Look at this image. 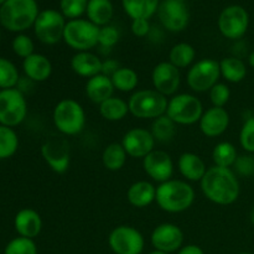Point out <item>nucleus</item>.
<instances>
[{"label": "nucleus", "mask_w": 254, "mask_h": 254, "mask_svg": "<svg viewBox=\"0 0 254 254\" xmlns=\"http://www.w3.org/2000/svg\"><path fill=\"white\" fill-rule=\"evenodd\" d=\"M201 190L205 197L220 206H228L238 200L241 185L235 171L230 168L211 166L200 181Z\"/></svg>", "instance_id": "f257e3e1"}, {"label": "nucleus", "mask_w": 254, "mask_h": 254, "mask_svg": "<svg viewBox=\"0 0 254 254\" xmlns=\"http://www.w3.org/2000/svg\"><path fill=\"white\" fill-rule=\"evenodd\" d=\"M195 190L184 180H171L156 186L155 202L168 213H181L189 210L195 201Z\"/></svg>", "instance_id": "f03ea898"}, {"label": "nucleus", "mask_w": 254, "mask_h": 254, "mask_svg": "<svg viewBox=\"0 0 254 254\" xmlns=\"http://www.w3.org/2000/svg\"><path fill=\"white\" fill-rule=\"evenodd\" d=\"M36 0H6L0 6V24L11 32H22L34 27L39 16Z\"/></svg>", "instance_id": "7ed1b4c3"}, {"label": "nucleus", "mask_w": 254, "mask_h": 254, "mask_svg": "<svg viewBox=\"0 0 254 254\" xmlns=\"http://www.w3.org/2000/svg\"><path fill=\"white\" fill-rule=\"evenodd\" d=\"M57 130L66 136L77 135L86 127V112L76 99L64 98L55 106L52 114Z\"/></svg>", "instance_id": "20e7f679"}, {"label": "nucleus", "mask_w": 254, "mask_h": 254, "mask_svg": "<svg viewBox=\"0 0 254 254\" xmlns=\"http://www.w3.org/2000/svg\"><path fill=\"white\" fill-rule=\"evenodd\" d=\"M169 99L155 89H138L128 99L129 113L138 119H156L164 116Z\"/></svg>", "instance_id": "39448f33"}, {"label": "nucleus", "mask_w": 254, "mask_h": 254, "mask_svg": "<svg viewBox=\"0 0 254 254\" xmlns=\"http://www.w3.org/2000/svg\"><path fill=\"white\" fill-rule=\"evenodd\" d=\"M203 112L200 98L190 93H176L169 99L165 114L176 126H192L200 122Z\"/></svg>", "instance_id": "423d86ee"}, {"label": "nucleus", "mask_w": 254, "mask_h": 254, "mask_svg": "<svg viewBox=\"0 0 254 254\" xmlns=\"http://www.w3.org/2000/svg\"><path fill=\"white\" fill-rule=\"evenodd\" d=\"M99 29L88 19L68 20L64 27V44L77 52L91 51L98 45Z\"/></svg>", "instance_id": "0eeeda50"}, {"label": "nucleus", "mask_w": 254, "mask_h": 254, "mask_svg": "<svg viewBox=\"0 0 254 254\" xmlns=\"http://www.w3.org/2000/svg\"><path fill=\"white\" fill-rule=\"evenodd\" d=\"M66 24V17L61 11L55 9L42 10L34 24L35 36L44 45H56L60 41H64Z\"/></svg>", "instance_id": "6e6552de"}, {"label": "nucleus", "mask_w": 254, "mask_h": 254, "mask_svg": "<svg viewBox=\"0 0 254 254\" xmlns=\"http://www.w3.org/2000/svg\"><path fill=\"white\" fill-rule=\"evenodd\" d=\"M27 116V102L17 88L0 91V124L5 127L19 126Z\"/></svg>", "instance_id": "1a4fd4ad"}, {"label": "nucleus", "mask_w": 254, "mask_h": 254, "mask_svg": "<svg viewBox=\"0 0 254 254\" xmlns=\"http://www.w3.org/2000/svg\"><path fill=\"white\" fill-rule=\"evenodd\" d=\"M221 77L220 62L213 59H202L189 68L186 81L191 91L196 93L210 92Z\"/></svg>", "instance_id": "9d476101"}, {"label": "nucleus", "mask_w": 254, "mask_h": 254, "mask_svg": "<svg viewBox=\"0 0 254 254\" xmlns=\"http://www.w3.org/2000/svg\"><path fill=\"white\" fill-rule=\"evenodd\" d=\"M218 30L228 40H240L250 26V14L241 5H230L225 7L218 17Z\"/></svg>", "instance_id": "9b49d317"}, {"label": "nucleus", "mask_w": 254, "mask_h": 254, "mask_svg": "<svg viewBox=\"0 0 254 254\" xmlns=\"http://www.w3.org/2000/svg\"><path fill=\"white\" fill-rule=\"evenodd\" d=\"M108 245L116 254H141L145 241L135 227L122 225L111 231Z\"/></svg>", "instance_id": "f8f14e48"}, {"label": "nucleus", "mask_w": 254, "mask_h": 254, "mask_svg": "<svg viewBox=\"0 0 254 254\" xmlns=\"http://www.w3.org/2000/svg\"><path fill=\"white\" fill-rule=\"evenodd\" d=\"M161 25L170 32H180L189 25L190 14L184 0H163L158 7Z\"/></svg>", "instance_id": "ddd939ff"}, {"label": "nucleus", "mask_w": 254, "mask_h": 254, "mask_svg": "<svg viewBox=\"0 0 254 254\" xmlns=\"http://www.w3.org/2000/svg\"><path fill=\"white\" fill-rule=\"evenodd\" d=\"M41 155L54 173L64 174L69 168V144L64 138H52L41 146Z\"/></svg>", "instance_id": "4468645a"}, {"label": "nucleus", "mask_w": 254, "mask_h": 254, "mask_svg": "<svg viewBox=\"0 0 254 254\" xmlns=\"http://www.w3.org/2000/svg\"><path fill=\"white\" fill-rule=\"evenodd\" d=\"M151 82L154 89L163 96H175L181 83L180 69L169 61L159 62L151 72Z\"/></svg>", "instance_id": "2eb2a0df"}, {"label": "nucleus", "mask_w": 254, "mask_h": 254, "mask_svg": "<svg viewBox=\"0 0 254 254\" xmlns=\"http://www.w3.org/2000/svg\"><path fill=\"white\" fill-rule=\"evenodd\" d=\"M150 242L156 251L165 253L178 252L184 243V232L175 223H161L151 232Z\"/></svg>", "instance_id": "dca6fc26"}, {"label": "nucleus", "mask_w": 254, "mask_h": 254, "mask_svg": "<svg viewBox=\"0 0 254 254\" xmlns=\"http://www.w3.org/2000/svg\"><path fill=\"white\" fill-rule=\"evenodd\" d=\"M156 140L150 130L144 128H133L124 134L122 145L128 156L134 159H144L148 154L155 150Z\"/></svg>", "instance_id": "f3484780"}, {"label": "nucleus", "mask_w": 254, "mask_h": 254, "mask_svg": "<svg viewBox=\"0 0 254 254\" xmlns=\"http://www.w3.org/2000/svg\"><path fill=\"white\" fill-rule=\"evenodd\" d=\"M143 169L151 180L163 184L173 178L174 161L166 151L153 150L143 159Z\"/></svg>", "instance_id": "a211bd4d"}, {"label": "nucleus", "mask_w": 254, "mask_h": 254, "mask_svg": "<svg viewBox=\"0 0 254 254\" xmlns=\"http://www.w3.org/2000/svg\"><path fill=\"white\" fill-rule=\"evenodd\" d=\"M230 113L221 107H211L203 112L198 127L203 135L208 138H217L222 135L230 126Z\"/></svg>", "instance_id": "6ab92c4d"}, {"label": "nucleus", "mask_w": 254, "mask_h": 254, "mask_svg": "<svg viewBox=\"0 0 254 254\" xmlns=\"http://www.w3.org/2000/svg\"><path fill=\"white\" fill-rule=\"evenodd\" d=\"M14 227L20 237L34 240L41 233L42 218L32 208H22L15 216Z\"/></svg>", "instance_id": "aec40b11"}, {"label": "nucleus", "mask_w": 254, "mask_h": 254, "mask_svg": "<svg viewBox=\"0 0 254 254\" xmlns=\"http://www.w3.org/2000/svg\"><path fill=\"white\" fill-rule=\"evenodd\" d=\"M22 69L26 78L40 83L51 77L54 67L47 56L42 54H32L22 61Z\"/></svg>", "instance_id": "412c9836"}, {"label": "nucleus", "mask_w": 254, "mask_h": 254, "mask_svg": "<svg viewBox=\"0 0 254 254\" xmlns=\"http://www.w3.org/2000/svg\"><path fill=\"white\" fill-rule=\"evenodd\" d=\"M69 64H71V68L74 73L88 79L102 73L103 61L93 52L82 51L76 52L72 56Z\"/></svg>", "instance_id": "4be33fe9"}, {"label": "nucleus", "mask_w": 254, "mask_h": 254, "mask_svg": "<svg viewBox=\"0 0 254 254\" xmlns=\"http://www.w3.org/2000/svg\"><path fill=\"white\" fill-rule=\"evenodd\" d=\"M84 91H86V96L88 97L89 101L99 106L104 101L114 96L116 88H114L111 77L99 73L87 79Z\"/></svg>", "instance_id": "5701e85b"}, {"label": "nucleus", "mask_w": 254, "mask_h": 254, "mask_svg": "<svg viewBox=\"0 0 254 254\" xmlns=\"http://www.w3.org/2000/svg\"><path fill=\"white\" fill-rule=\"evenodd\" d=\"M178 169L183 178L191 183L202 180L207 171V166L202 158L197 154L190 153V151L181 154L178 160Z\"/></svg>", "instance_id": "b1692460"}, {"label": "nucleus", "mask_w": 254, "mask_h": 254, "mask_svg": "<svg viewBox=\"0 0 254 254\" xmlns=\"http://www.w3.org/2000/svg\"><path fill=\"white\" fill-rule=\"evenodd\" d=\"M156 186L150 181L140 180L131 184L127 191V200L133 207L144 208L155 201Z\"/></svg>", "instance_id": "393cba45"}, {"label": "nucleus", "mask_w": 254, "mask_h": 254, "mask_svg": "<svg viewBox=\"0 0 254 254\" xmlns=\"http://www.w3.org/2000/svg\"><path fill=\"white\" fill-rule=\"evenodd\" d=\"M114 14V7L111 0H88L87 19L98 27L106 26L111 22Z\"/></svg>", "instance_id": "a878e982"}, {"label": "nucleus", "mask_w": 254, "mask_h": 254, "mask_svg": "<svg viewBox=\"0 0 254 254\" xmlns=\"http://www.w3.org/2000/svg\"><path fill=\"white\" fill-rule=\"evenodd\" d=\"M122 5L131 20H149L158 11L160 0H122Z\"/></svg>", "instance_id": "bb28decb"}, {"label": "nucleus", "mask_w": 254, "mask_h": 254, "mask_svg": "<svg viewBox=\"0 0 254 254\" xmlns=\"http://www.w3.org/2000/svg\"><path fill=\"white\" fill-rule=\"evenodd\" d=\"M221 77L230 83H240L247 76V66L245 62L236 56L226 57L220 61Z\"/></svg>", "instance_id": "cd10ccee"}, {"label": "nucleus", "mask_w": 254, "mask_h": 254, "mask_svg": "<svg viewBox=\"0 0 254 254\" xmlns=\"http://www.w3.org/2000/svg\"><path fill=\"white\" fill-rule=\"evenodd\" d=\"M99 114L108 122L123 121L129 113L128 102L119 97H111L99 104Z\"/></svg>", "instance_id": "c85d7f7f"}, {"label": "nucleus", "mask_w": 254, "mask_h": 254, "mask_svg": "<svg viewBox=\"0 0 254 254\" xmlns=\"http://www.w3.org/2000/svg\"><path fill=\"white\" fill-rule=\"evenodd\" d=\"M127 154L122 143H111L104 148L102 153V163L108 171H119L126 165Z\"/></svg>", "instance_id": "c756f323"}, {"label": "nucleus", "mask_w": 254, "mask_h": 254, "mask_svg": "<svg viewBox=\"0 0 254 254\" xmlns=\"http://www.w3.org/2000/svg\"><path fill=\"white\" fill-rule=\"evenodd\" d=\"M195 59V47L188 42H179V44L174 45L169 52V62L178 67L179 69L191 67Z\"/></svg>", "instance_id": "7c9ffc66"}, {"label": "nucleus", "mask_w": 254, "mask_h": 254, "mask_svg": "<svg viewBox=\"0 0 254 254\" xmlns=\"http://www.w3.org/2000/svg\"><path fill=\"white\" fill-rule=\"evenodd\" d=\"M113 86L117 91L129 93L134 92L139 84V76L130 67H121L113 76L111 77Z\"/></svg>", "instance_id": "2f4dec72"}, {"label": "nucleus", "mask_w": 254, "mask_h": 254, "mask_svg": "<svg viewBox=\"0 0 254 254\" xmlns=\"http://www.w3.org/2000/svg\"><path fill=\"white\" fill-rule=\"evenodd\" d=\"M237 158V149L230 141H221L216 144L212 150V160L216 166L231 169L235 165Z\"/></svg>", "instance_id": "473e14b6"}, {"label": "nucleus", "mask_w": 254, "mask_h": 254, "mask_svg": "<svg viewBox=\"0 0 254 254\" xmlns=\"http://www.w3.org/2000/svg\"><path fill=\"white\" fill-rule=\"evenodd\" d=\"M154 139L160 143H168L173 140L176 134V124L166 114L154 119L150 129Z\"/></svg>", "instance_id": "72a5a7b5"}, {"label": "nucleus", "mask_w": 254, "mask_h": 254, "mask_svg": "<svg viewBox=\"0 0 254 254\" xmlns=\"http://www.w3.org/2000/svg\"><path fill=\"white\" fill-rule=\"evenodd\" d=\"M17 149H19V138L16 131L10 127L0 124V160L11 158Z\"/></svg>", "instance_id": "f704fd0d"}, {"label": "nucleus", "mask_w": 254, "mask_h": 254, "mask_svg": "<svg viewBox=\"0 0 254 254\" xmlns=\"http://www.w3.org/2000/svg\"><path fill=\"white\" fill-rule=\"evenodd\" d=\"M20 74L16 66L10 60L0 57V88H16Z\"/></svg>", "instance_id": "c9c22d12"}, {"label": "nucleus", "mask_w": 254, "mask_h": 254, "mask_svg": "<svg viewBox=\"0 0 254 254\" xmlns=\"http://www.w3.org/2000/svg\"><path fill=\"white\" fill-rule=\"evenodd\" d=\"M88 0H60V9L61 14L66 19L76 20L81 19L87 11Z\"/></svg>", "instance_id": "e433bc0d"}, {"label": "nucleus", "mask_w": 254, "mask_h": 254, "mask_svg": "<svg viewBox=\"0 0 254 254\" xmlns=\"http://www.w3.org/2000/svg\"><path fill=\"white\" fill-rule=\"evenodd\" d=\"M4 254H37L36 243L34 240L19 236L7 243Z\"/></svg>", "instance_id": "4c0bfd02"}, {"label": "nucleus", "mask_w": 254, "mask_h": 254, "mask_svg": "<svg viewBox=\"0 0 254 254\" xmlns=\"http://www.w3.org/2000/svg\"><path fill=\"white\" fill-rule=\"evenodd\" d=\"M11 47L14 54L17 57H21L22 60H25L26 57L31 56L32 54H35V45L34 41L30 36L25 34H19L14 37L11 42Z\"/></svg>", "instance_id": "58836bf2"}, {"label": "nucleus", "mask_w": 254, "mask_h": 254, "mask_svg": "<svg viewBox=\"0 0 254 254\" xmlns=\"http://www.w3.org/2000/svg\"><path fill=\"white\" fill-rule=\"evenodd\" d=\"M240 144L248 154H254V117L246 119L240 131Z\"/></svg>", "instance_id": "ea45409f"}, {"label": "nucleus", "mask_w": 254, "mask_h": 254, "mask_svg": "<svg viewBox=\"0 0 254 254\" xmlns=\"http://www.w3.org/2000/svg\"><path fill=\"white\" fill-rule=\"evenodd\" d=\"M208 94H210V101L213 107L225 108V106L228 103V101L231 98V89L228 87V84L218 82L217 84H215L210 89Z\"/></svg>", "instance_id": "a19ab883"}, {"label": "nucleus", "mask_w": 254, "mask_h": 254, "mask_svg": "<svg viewBox=\"0 0 254 254\" xmlns=\"http://www.w3.org/2000/svg\"><path fill=\"white\" fill-rule=\"evenodd\" d=\"M119 41V31L112 25H106L99 29L98 45L103 49H112Z\"/></svg>", "instance_id": "79ce46f5"}, {"label": "nucleus", "mask_w": 254, "mask_h": 254, "mask_svg": "<svg viewBox=\"0 0 254 254\" xmlns=\"http://www.w3.org/2000/svg\"><path fill=\"white\" fill-rule=\"evenodd\" d=\"M236 171L242 176H253L254 175V156L252 154L238 156L235 165Z\"/></svg>", "instance_id": "37998d69"}, {"label": "nucleus", "mask_w": 254, "mask_h": 254, "mask_svg": "<svg viewBox=\"0 0 254 254\" xmlns=\"http://www.w3.org/2000/svg\"><path fill=\"white\" fill-rule=\"evenodd\" d=\"M150 31V24L149 20L135 19L131 20V32L136 37H145Z\"/></svg>", "instance_id": "c03bdc74"}, {"label": "nucleus", "mask_w": 254, "mask_h": 254, "mask_svg": "<svg viewBox=\"0 0 254 254\" xmlns=\"http://www.w3.org/2000/svg\"><path fill=\"white\" fill-rule=\"evenodd\" d=\"M121 67L122 66L118 64V61L109 59L107 61H103V64H102V73L108 77H112Z\"/></svg>", "instance_id": "a18cd8bd"}, {"label": "nucleus", "mask_w": 254, "mask_h": 254, "mask_svg": "<svg viewBox=\"0 0 254 254\" xmlns=\"http://www.w3.org/2000/svg\"><path fill=\"white\" fill-rule=\"evenodd\" d=\"M178 254H205L202 251V248L198 247L196 245H188L181 247L180 250L178 251Z\"/></svg>", "instance_id": "49530a36"}, {"label": "nucleus", "mask_w": 254, "mask_h": 254, "mask_svg": "<svg viewBox=\"0 0 254 254\" xmlns=\"http://www.w3.org/2000/svg\"><path fill=\"white\" fill-rule=\"evenodd\" d=\"M248 64H250L252 68H254V50L248 55Z\"/></svg>", "instance_id": "de8ad7c7"}, {"label": "nucleus", "mask_w": 254, "mask_h": 254, "mask_svg": "<svg viewBox=\"0 0 254 254\" xmlns=\"http://www.w3.org/2000/svg\"><path fill=\"white\" fill-rule=\"evenodd\" d=\"M250 217H251V222H252V225L254 226V206H253L252 210H251V215H250Z\"/></svg>", "instance_id": "09e8293b"}, {"label": "nucleus", "mask_w": 254, "mask_h": 254, "mask_svg": "<svg viewBox=\"0 0 254 254\" xmlns=\"http://www.w3.org/2000/svg\"><path fill=\"white\" fill-rule=\"evenodd\" d=\"M149 254H169V253H165V252H161V251H153V252H150Z\"/></svg>", "instance_id": "8fccbe9b"}, {"label": "nucleus", "mask_w": 254, "mask_h": 254, "mask_svg": "<svg viewBox=\"0 0 254 254\" xmlns=\"http://www.w3.org/2000/svg\"><path fill=\"white\" fill-rule=\"evenodd\" d=\"M5 1H6V0H0V6H1V5H2V4H4V2H5Z\"/></svg>", "instance_id": "3c124183"}, {"label": "nucleus", "mask_w": 254, "mask_h": 254, "mask_svg": "<svg viewBox=\"0 0 254 254\" xmlns=\"http://www.w3.org/2000/svg\"><path fill=\"white\" fill-rule=\"evenodd\" d=\"M238 254H253V253H250V252H241V253H238Z\"/></svg>", "instance_id": "603ef678"}, {"label": "nucleus", "mask_w": 254, "mask_h": 254, "mask_svg": "<svg viewBox=\"0 0 254 254\" xmlns=\"http://www.w3.org/2000/svg\"><path fill=\"white\" fill-rule=\"evenodd\" d=\"M0 36H1V35H0Z\"/></svg>", "instance_id": "864d4df0"}]
</instances>
